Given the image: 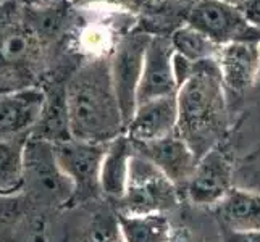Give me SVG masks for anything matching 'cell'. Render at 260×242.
Instances as JSON below:
<instances>
[{"instance_id":"cell-23","label":"cell","mask_w":260,"mask_h":242,"mask_svg":"<svg viewBox=\"0 0 260 242\" xmlns=\"http://www.w3.org/2000/svg\"><path fill=\"white\" fill-rule=\"evenodd\" d=\"M170 242H202L189 226H173V234Z\"/></svg>"},{"instance_id":"cell-15","label":"cell","mask_w":260,"mask_h":242,"mask_svg":"<svg viewBox=\"0 0 260 242\" xmlns=\"http://www.w3.org/2000/svg\"><path fill=\"white\" fill-rule=\"evenodd\" d=\"M134 155V146L126 134H121L107 144L101 165V192L118 203L128 186L129 163Z\"/></svg>"},{"instance_id":"cell-2","label":"cell","mask_w":260,"mask_h":242,"mask_svg":"<svg viewBox=\"0 0 260 242\" xmlns=\"http://www.w3.org/2000/svg\"><path fill=\"white\" fill-rule=\"evenodd\" d=\"M178 126L181 137L197 158L221 146L228 129V98L215 60L194 65L191 76L179 86Z\"/></svg>"},{"instance_id":"cell-16","label":"cell","mask_w":260,"mask_h":242,"mask_svg":"<svg viewBox=\"0 0 260 242\" xmlns=\"http://www.w3.org/2000/svg\"><path fill=\"white\" fill-rule=\"evenodd\" d=\"M221 226L231 231H260V194L233 189L213 207Z\"/></svg>"},{"instance_id":"cell-8","label":"cell","mask_w":260,"mask_h":242,"mask_svg":"<svg viewBox=\"0 0 260 242\" xmlns=\"http://www.w3.org/2000/svg\"><path fill=\"white\" fill-rule=\"evenodd\" d=\"M233 189V163L221 146L197 160L184 191L196 207H215Z\"/></svg>"},{"instance_id":"cell-26","label":"cell","mask_w":260,"mask_h":242,"mask_svg":"<svg viewBox=\"0 0 260 242\" xmlns=\"http://www.w3.org/2000/svg\"><path fill=\"white\" fill-rule=\"evenodd\" d=\"M147 2H150V4H158V2H164V0H147Z\"/></svg>"},{"instance_id":"cell-1","label":"cell","mask_w":260,"mask_h":242,"mask_svg":"<svg viewBox=\"0 0 260 242\" xmlns=\"http://www.w3.org/2000/svg\"><path fill=\"white\" fill-rule=\"evenodd\" d=\"M71 139L109 144L124 134V118L116 95L110 57L86 58L63 84Z\"/></svg>"},{"instance_id":"cell-7","label":"cell","mask_w":260,"mask_h":242,"mask_svg":"<svg viewBox=\"0 0 260 242\" xmlns=\"http://www.w3.org/2000/svg\"><path fill=\"white\" fill-rule=\"evenodd\" d=\"M186 24L205 34L220 47L231 42L260 41V29L247 20L241 7L218 0H194L186 15Z\"/></svg>"},{"instance_id":"cell-13","label":"cell","mask_w":260,"mask_h":242,"mask_svg":"<svg viewBox=\"0 0 260 242\" xmlns=\"http://www.w3.org/2000/svg\"><path fill=\"white\" fill-rule=\"evenodd\" d=\"M176 126L178 100L176 95H168L139 103L124 128V134L133 144H149L172 136L176 132Z\"/></svg>"},{"instance_id":"cell-5","label":"cell","mask_w":260,"mask_h":242,"mask_svg":"<svg viewBox=\"0 0 260 242\" xmlns=\"http://www.w3.org/2000/svg\"><path fill=\"white\" fill-rule=\"evenodd\" d=\"M24 187L38 199L53 205L68 203L76 195L75 184L58 165L52 142L34 136L26 141Z\"/></svg>"},{"instance_id":"cell-3","label":"cell","mask_w":260,"mask_h":242,"mask_svg":"<svg viewBox=\"0 0 260 242\" xmlns=\"http://www.w3.org/2000/svg\"><path fill=\"white\" fill-rule=\"evenodd\" d=\"M47 41L15 0L0 2V92L34 86L46 63Z\"/></svg>"},{"instance_id":"cell-4","label":"cell","mask_w":260,"mask_h":242,"mask_svg":"<svg viewBox=\"0 0 260 242\" xmlns=\"http://www.w3.org/2000/svg\"><path fill=\"white\" fill-rule=\"evenodd\" d=\"M179 205V189L152 163L134 150L128 186L118 202V213L168 215Z\"/></svg>"},{"instance_id":"cell-20","label":"cell","mask_w":260,"mask_h":242,"mask_svg":"<svg viewBox=\"0 0 260 242\" xmlns=\"http://www.w3.org/2000/svg\"><path fill=\"white\" fill-rule=\"evenodd\" d=\"M67 2L81 12L110 10L138 15L147 8V0H67Z\"/></svg>"},{"instance_id":"cell-14","label":"cell","mask_w":260,"mask_h":242,"mask_svg":"<svg viewBox=\"0 0 260 242\" xmlns=\"http://www.w3.org/2000/svg\"><path fill=\"white\" fill-rule=\"evenodd\" d=\"M133 146L138 154L150 160L178 189L186 187L199 160L176 132L165 139L149 142V144Z\"/></svg>"},{"instance_id":"cell-27","label":"cell","mask_w":260,"mask_h":242,"mask_svg":"<svg viewBox=\"0 0 260 242\" xmlns=\"http://www.w3.org/2000/svg\"><path fill=\"white\" fill-rule=\"evenodd\" d=\"M0 2H7V0H0Z\"/></svg>"},{"instance_id":"cell-12","label":"cell","mask_w":260,"mask_h":242,"mask_svg":"<svg viewBox=\"0 0 260 242\" xmlns=\"http://www.w3.org/2000/svg\"><path fill=\"white\" fill-rule=\"evenodd\" d=\"M173 58L175 49L170 36L152 34L138 89V105L178 94Z\"/></svg>"},{"instance_id":"cell-17","label":"cell","mask_w":260,"mask_h":242,"mask_svg":"<svg viewBox=\"0 0 260 242\" xmlns=\"http://www.w3.org/2000/svg\"><path fill=\"white\" fill-rule=\"evenodd\" d=\"M123 242H170L173 223L164 213L126 215L116 213Z\"/></svg>"},{"instance_id":"cell-6","label":"cell","mask_w":260,"mask_h":242,"mask_svg":"<svg viewBox=\"0 0 260 242\" xmlns=\"http://www.w3.org/2000/svg\"><path fill=\"white\" fill-rule=\"evenodd\" d=\"M152 34L146 31H129L121 36L110 55V71L124 124L133 118L138 107V89L142 76L146 52Z\"/></svg>"},{"instance_id":"cell-18","label":"cell","mask_w":260,"mask_h":242,"mask_svg":"<svg viewBox=\"0 0 260 242\" xmlns=\"http://www.w3.org/2000/svg\"><path fill=\"white\" fill-rule=\"evenodd\" d=\"M28 137L0 139V195L10 197L24 187V146Z\"/></svg>"},{"instance_id":"cell-10","label":"cell","mask_w":260,"mask_h":242,"mask_svg":"<svg viewBox=\"0 0 260 242\" xmlns=\"http://www.w3.org/2000/svg\"><path fill=\"white\" fill-rule=\"evenodd\" d=\"M228 103L243 97L257 81L260 71V41L231 42L221 46L215 58Z\"/></svg>"},{"instance_id":"cell-21","label":"cell","mask_w":260,"mask_h":242,"mask_svg":"<svg viewBox=\"0 0 260 242\" xmlns=\"http://www.w3.org/2000/svg\"><path fill=\"white\" fill-rule=\"evenodd\" d=\"M220 242H260V231H231L223 228Z\"/></svg>"},{"instance_id":"cell-9","label":"cell","mask_w":260,"mask_h":242,"mask_svg":"<svg viewBox=\"0 0 260 242\" xmlns=\"http://www.w3.org/2000/svg\"><path fill=\"white\" fill-rule=\"evenodd\" d=\"M47 94L41 87L0 92V139L29 137L38 128Z\"/></svg>"},{"instance_id":"cell-11","label":"cell","mask_w":260,"mask_h":242,"mask_svg":"<svg viewBox=\"0 0 260 242\" xmlns=\"http://www.w3.org/2000/svg\"><path fill=\"white\" fill-rule=\"evenodd\" d=\"M55 146L60 168L75 184L76 194L91 195L101 192V165L107 144L70 139Z\"/></svg>"},{"instance_id":"cell-25","label":"cell","mask_w":260,"mask_h":242,"mask_svg":"<svg viewBox=\"0 0 260 242\" xmlns=\"http://www.w3.org/2000/svg\"><path fill=\"white\" fill-rule=\"evenodd\" d=\"M218 2L230 4V5H235V7H243L246 2H249V0H218Z\"/></svg>"},{"instance_id":"cell-24","label":"cell","mask_w":260,"mask_h":242,"mask_svg":"<svg viewBox=\"0 0 260 242\" xmlns=\"http://www.w3.org/2000/svg\"><path fill=\"white\" fill-rule=\"evenodd\" d=\"M26 7H32V8H42V7H50L60 2H65V0H23Z\"/></svg>"},{"instance_id":"cell-22","label":"cell","mask_w":260,"mask_h":242,"mask_svg":"<svg viewBox=\"0 0 260 242\" xmlns=\"http://www.w3.org/2000/svg\"><path fill=\"white\" fill-rule=\"evenodd\" d=\"M241 10L244 12L247 20L252 23L257 29H260V0H249V2H246L241 7Z\"/></svg>"},{"instance_id":"cell-19","label":"cell","mask_w":260,"mask_h":242,"mask_svg":"<svg viewBox=\"0 0 260 242\" xmlns=\"http://www.w3.org/2000/svg\"><path fill=\"white\" fill-rule=\"evenodd\" d=\"M170 41H172V46L178 55L194 61V63L215 60L220 50V46L186 23L170 34Z\"/></svg>"}]
</instances>
